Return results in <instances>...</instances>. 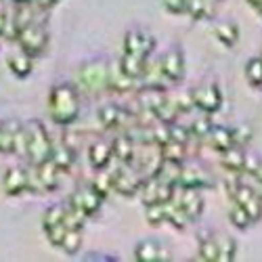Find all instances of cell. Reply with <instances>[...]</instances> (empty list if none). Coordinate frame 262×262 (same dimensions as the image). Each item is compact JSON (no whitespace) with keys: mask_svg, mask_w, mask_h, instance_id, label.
Returning a JSON list of instances; mask_svg holds the SVG:
<instances>
[{"mask_svg":"<svg viewBox=\"0 0 262 262\" xmlns=\"http://www.w3.org/2000/svg\"><path fill=\"white\" fill-rule=\"evenodd\" d=\"M172 200L185 210V214L189 216L191 223H195V221H200V218H202V212H204V198L200 195V189L177 185V187H174Z\"/></svg>","mask_w":262,"mask_h":262,"instance_id":"cell-11","label":"cell"},{"mask_svg":"<svg viewBox=\"0 0 262 262\" xmlns=\"http://www.w3.org/2000/svg\"><path fill=\"white\" fill-rule=\"evenodd\" d=\"M24 126L15 118H5L0 120V154L3 156H11L13 154V143H15V135L19 133V128Z\"/></svg>","mask_w":262,"mask_h":262,"instance_id":"cell-20","label":"cell"},{"mask_svg":"<svg viewBox=\"0 0 262 262\" xmlns=\"http://www.w3.org/2000/svg\"><path fill=\"white\" fill-rule=\"evenodd\" d=\"M154 51H156V38L151 32L141 30V28H133L124 34V53L149 59V55Z\"/></svg>","mask_w":262,"mask_h":262,"instance_id":"cell-10","label":"cell"},{"mask_svg":"<svg viewBox=\"0 0 262 262\" xmlns=\"http://www.w3.org/2000/svg\"><path fill=\"white\" fill-rule=\"evenodd\" d=\"M135 89H139V82L135 78H130L122 72V68L118 63H109V78H107V91L124 95V93H133Z\"/></svg>","mask_w":262,"mask_h":262,"instance_id":"cell-17","label":"cell"},{"mask_svg":"<svg viewBox=\"0 0 262 262\" xmlns=\"http://www.w3.org/2000/svg\"><path fill=\"white\" fill-rule=\"evenodd\" d=\"M145 218L151 227H160L166 223V208L164 204H147L145 206Z\"/></svg>","mask_w":262,"mask_h":262,"instance_id":"cell-37","label":"cell"},{"mask_svg":"<svg viewBox=\"0 0 262 262\" xmlns=\"http://www.w3.org/2000/svg\"><path fill=\"white\" fill-rule=\"evenodd\" d=\"M114 160V151H112V143H105V141H97L89 147V162L95 170H103L109 168Z\"/></svg>","mask_w":262,"mask_h":262,"instance_id":"cell-21","label":"cell"},{"mask_svg":"<svg viewBox=\"0 0 262 262\" xmlns=\"http://www.w3.org/2000/svg\"><path fill=\"white\" fill-rule=\"evenodd\" d=\"M250 139H252V130H250L248 126L233 128V141H235V145H239V147H246V145L250 143Z\"/></svg>","mask_w":262,"mask_h":262,"instance_id":"cell-41","label":"cell"},{"mask_svg":"<svg viewBox=\"0 0 262 262\" xmlns=\"http://www.w3.org/2000/svg\"><path fill=\"white\" fill-rule=\"evenodd\" d=\"M158 63L162 68V74L166 76V80L170 84H179L185 78V55H183L181 47H170L158 59Z\"/></svg>","mask_w":262,"mask_h":262,"instance_id":"cell-13","label":"cell"},{"mask_svg":"<svg viewBox=\"0 0 262 262\" xmlns=\"http://www.w3.org/2000/svg\"><path fill=\"white\" fill-rule=\"evenodd\" d=\"M112 177H114V191H118L124 198L139 195V189L145 181L133 164H118V168L112 170Z\"/></svg>","mask_w":262,"mask_h":262,"instance_id":"cell-9","label":"cell"},{"mask_svg":"<svg viewBox=\"0 0 262 262\" xmlns=\"http://www.w3.org/2000/svg\"><path fill=\"white\" fill-rule=\"evenodd\" d=\"M147 61L149 59H143V57H137V55H130V53H122L118 65L122 68V72L130 78H135L139 82V78L143 76L145 68H147Z\"/></svg>","mask_w":262,"mask_h":262,"instance_id":"cell-27","label":"cell"},{"mask_svg":"<svg viewBox=\"0 0 262 262\" xmlns=\"http://www.w3.org/2000/svg\"><path fill=\"white\" fill-rule=\"evenodd\" d=\"M103 202H105V198H103V195L93 185H82V187H78L72 193V198H70L68 204H72L74 208H78L80 212H84L86 216L91 218V216H95L101 210Z\"/></svg>","mask_w":262,"mask_h":262,"instance_id":"cell-12","label":"cell"},{"mask_svg":"<svg viewBox=\"0 0 262 262\" xmlns=\"http://www.w3.org/2000/svg\"><path fill=\"white\" fill-rule=\"evenodd\" d=\"M246 80L254 89H262V57H252L246 63Z\"/></svg>","mask_w":262,"mask_h":262,"instance_id":"cell-32","label":"cell"},{"mask_svg":"<svg viewBox=\"0 0 262 262\" xmlns=\"http://www.w3.org/2000/svg\"><path fill=\"white\" fill-rule=\"evenodd\" d=\"M97 120L105 130H120V133H128L130 128H135L139 124L135 114H130L128 109H124L116 103H107V105L99 107Z\"/></svg>","mask_w":262,"mask_h":262,"instance_id":"cell-5","label":"cell"},{"mask_svg":"<svg viewBox=\"0 0 262 262\" xmlns=\"http://www.w3.org/2000/svg\"><path fill=\"white\" fill-rule=\"evenodd\" d=\"M13 5H26V3H32V0H11Z\"/></svg>","mask_w":262,"mask_h":262,"instance_id":"cell-48","label":"cell"},{"mask_svg":"<svg viewBox=\"0 0 262 262\" xmlns=\"http://www.w3.org/2000/svg\"><path fill=\"white\" fill-rule=\"evenodd\" d=\"M260 57H262V55H260Z\"/></svg>","mask_w":262,"mask_h":262,"instance_id":"cell-51","label":"cell"},{"mask_svg":"<svg viewBox=\"0 0 262 262\" xmlns=\"http://www.w3.org/2000/svg\"><path fill=\"white\" fill-rule=\"evenodd\" d=\"M7 65H9V70H11V74L15 78L26 80L32 74V70H34V57H30L28 53H24V51L19 49L17 53H13L7 59Z\"/></svg>","mask_w":262,"mask_h":262,"instance_id":"cell-23","label":"cell"},{"mask_svg":"<svg viewBox=\"0 0 262 262\" xmlns=\"http://www.w3.org/2000/svg\"><path fill=\"white\" fill-rule=\"evenodd\" d=\"M179 185L183 187H193V189H206V187H214V179L208 170H204L198 164H185L181 166V179Z\"/></svg>","mask_w":262,"mask_h":262,"instance_id":"cell-15","label":"cell"},{"mask_svg":"<svg viewBox=\"0 0 262 262\" xmlns=\"http://www.w3.org/2000/svg\"><path fill=\"white\" fill-rule=\"evenodd\" d=\"M135 149H137V143L133 141L128 133H122L118 135L114 141H112V151H114V158L120 162V164H130L135 158Z\"/></svg>","mask_w":262,"mask_h":262,"instance_id":"cell-22","label":"cell"},{"mask_svg":"<svg viewBox=\"0 0 262 262\" xmlns=\"http://www.w3.org/2000/svg\"><path fill=\"white\" fill-rule=\"evenodd\" d=\"M80 91L72 82H59L49 93V112L57 126H72L80 118Z\"/></svg>","mask_w":262,"mask_h":262,"instance_id":"cell-1","label":"cell"},{"mask_svg":"<svg viewBox=\"0 0 262 262\" xmlns=\"http://www.w3.org/2000/svg\"><path fill=\"white\" fill-rule=\"evenodd\" d=\"M214 3H216V5H221V3H223V0H214Z\"/></svg>","mask_w":262,"mask_h":262,"instance_id":"cell-49","label":"cell"},{"mask_svg":"<svg viewBox=\"0 0 262 262\" xmlns=\"http://www.w3.org/2000/svg\"><path fill=\"white\" fill-rule=\"evenodd\" d=\"M107 78H109V61L91 59L78 68L76 89L86 95H101L107 91Z\"/></svg>","mask_w":262,"mask_h":262,"instance_id":"cell-2","label":"cell"},{"mask_svg":"<svg viewBox=\"0 0 262 262\" xmlns=\"http://www.w3.org/2000/svg\"><path fill=\"white\" fill-rule=\"evenodd\" d=\"M59 3H61V0H32V5H34L38 11H51V9H55Z\"/></svg>","mask_w":262,"mask_h":262,"instance_id":"cell-43","label":"cell"},{"mask_svg":"<svg viewBox=\"0 0 262 262\" xmlns=\"http://www.w3.org/2000/svg\"><path fill=\"white\" fill-rule=\"evenodd\" d=\"M51 162L61 170V172H70L74 162H76V151L68 141L61 143H53V151H51Z\"/></svg>","mask_w":262,"mask_h":262,"instance_id":"cell-19","label":"cell"},{"mask_svg":"<svg viewBox=\"0 0 262 262\" xmlns=\"http://www.w3.org/2000/svg\"><path fill=\"white\" fill-rule=\"evenodd\" d=\"M24 130H26V160L32 166H38L42 162L51 160L53 139L49 135L47 126L40 120H32L24 126Z\"/></svg>","mask_w":262,"mask_h":262,"instance_id":"cell-3","label":"cell"},{"mask_svg":"<svg viewBox=\"0 0 262 262\" xmlns=\"http://www.w3.org/2000/svg\"><path fill=\"white\" fill-rule=\"evenodd\" d=\"M164 7L172 15H185L187 11V0H164Z\"/></svg>","mask_w":262,"mask_h":262,"instance_id":"cell-42","label":"cell"},{"mask_svg":"<svg viewBox=\"0 0 262 262\" xmlns=\"http://www.w3.org/2000/svg\"><path fill=\"white\" fill-rule=\"evenodd\" d=\"M91 185H93V187L103 195V198H107V195L114 191V177H112V170H109V168L99 170V174L93 179V183H91Z\"/></svg>","mask_w":262,"mask_h":262,"instance_id":"cell-34","label":"cell"},{"mask_svg":"<svg viewBox=\"0 0 262 262\" xmlns=\"http://www.w3.org/2000/svg\"><path fill=\"white\" fill-rule=\"evenodd\" d=\"M248 5H250V7H252V9L262 17V0H248Z\"/></svg>","mask_w":262,"mask_h":262,"instance_id":"cell-45","label":"cell"},{"mask_svg":"<svg viewBox=\"0 0 262 262\" xmlns=\"http://www.w3.org/2000/svg\"><path fill=\"white\" fill-rule=\"evenodd\" d=\"M254 191L258 193V198H260V202H262V181L256 179V187H254Z\"/></svg>","mask_w":262,"mask_h":262,"instance_id":"cell-47","label":"cell"},{"mask_svg":"<svg viewBox=\"0 0 262 262\" xmlns=\"http://www.w3.org/2000/svg\"><path fill=\"white\" fill-rule=\"evenodd\" d=\"M204 141H206L212 149H216V151H225V149H229L231 145H235V141H233V128L212 126L208 133H206Z\"/></svg>","mask_w":262,"mask_h":262,"instance_id":"cell-25","label":"cell"},{"mask_svg":"<svg viewBox=\"0 0 262 262\" xmlns=\"http://www.w3.org/2000/svg\"><path fill=\"white\" fill-rule=\"evenodd\" d=\"M65 233H68V227H65L63 223H61V225H55V227H49V229H45V235H47V239L51 242V246H55V248H59V246H61V242H63Z\"/></svg>","mask_w":262,"mask_h":262,"instance_id":"cell-40","label":"cell"},{"mask_svg":"<svg viewBox=\"0 0 262 262\" xmlns=\"http://www.w3.org/2000/svg\"><path fill=\"white\" fill-rule=\"evenodd\" d=\"M221 154H223L221 162H223L225 170H229L231 174H242L244 172V168H246V151H244V147L231 145L229 149L221 151Z\"/></svg>","mask_w":262,"mask_h":262,"instance_id":"cell-24","label":"cell"},{"mask_svg":"<svg viewBox=\"0 0 262 262\" xmlns=\"http://www.w3.org/2000/svg\"><path fill=\"white\" fill-rule=\"evenodd\" d=\"M229 198L239 208L246 210V214L252 218V223H258L262 218V202H260L258 193L254 191L252 185H246L242 181H231L229 183Z\"/></svg>","mask_w":262,"mask_h":262,"instance_id":"cell-6","label":"cell"},{"mask_svg":"<svg viewBox=\"0 0 262 262\" xmlns=\"http://www.w3.org/2000/svg\"><path fill=\"white\" fill-rule=\"evenodd\" d=\"M229 221H231V225H233L235 229H239V231H246V229H250V227L254 225L252 218L246 214V210L239 208L233 200H231V210H229Z\"/></svg>","mask_w":262,"mask_h":262,"instance_id":"cell-33","label":"cell"},{"mask_svg":"<svg viewBox=\"0 0 262 262\" xmlns=\"http://www.w3.org/2000/svg\"><path fill=\"white\" fill-rule=\"evenodd\" d=\"M30 170V187H28V193H51L59 187V174L61 170L51 162H42L38 166H32L28 168Z\"/></svg>","mask_w":262,"mask_h":262,"instance_id":"cell-7","label":"cell"},{"mask_svg":"<svg viewBox=\"0 0 262 262\" xmlns=\"http://www.w3.org/2000/svg\"><path fill=\"white\" fill-rule=\"evenodd\" d=\"M30 187V170L24 166H11L5 172L3 179V191L9 198H19V195L28 193Z\"/></svg>","mask_w":262,"mask_h":262,"instance_id":"cell-14","label":"cell"},{"mask_svg":"<svg viewBox=\"0 0 262 262\" xmlns=\"http://www.w3.org/2000/svg\"><path fill=\"white\" fill-rule=\"evenodd\" d=\"M135 258L141 262H164V260H170V252L164 244L156 242V239H145V242L137 244Z\"/></svg>","mask_w":262,"mask_h":262,"instance_id":"cell-16","label":"cell"},{"mask_svg":"<svg viewBox=\"0 0 262 262\" xmlns=\"http://www.w3.org/2000/svg\"><path fill=\"white\" fill-rule=\"evenodd\" d=\"M216 3L214 0H187V15L195 21H206L212 19L216 13Z\"/></svg>","mask_w":262,"mask_h":262,"instance_id":"cell-26","label":"cell"},{"mask_svg":"<svg viewBox=\"0 0 262 262\" xmlns=\"http://www.w3.org/2000/svg\"><path fill=\"white\" fill-rule=\"evenodd\" d=\"M86 216L84 212H80L78 208H74L72 204H65V216H63V225L68 229H84L86 223Z\"/></svg>","mask_w":262,"mask_h":262,"instance_id":"cell-35","label":"cell"},{"mask_svg":"<svg viewBox=\"0 0 262 262\" xmlns=\"http://www.w3.org/2000/svg\"><path fill=\"white\" fill-rule=\"evenodd\" d=\"M82 242H84V237H82V229H68V233H65V237H63V242H61V246H59V248H61L65 254L74 256V254H78V252H80Z\"/></svg>","mask_w":262,"mask_h":262,"instance_id":"cell-31","label":"cell"},{"mask_svg":"<svg viewBox=\"0 0 262 262\" xmlns=\"http://www.w3.org/2000/svg\"><path fill=\"white\" fill-rule=\"evenodd\" d=\"M200 258L208 262H216V246H214L212 233H206L200 237Z\"/></svg>","mask_w":262,"mask_h":262,"instance_id":"cell-39","label":"cell"},{"mask_svg":"<svg viewBox=\"0 0 262 262\" xmlns=\"http://www.w3.org/2000/svg\"><path fill=\"white\" fill-rule=\"evenodd\" d=\"M160 149H162V158L168 160V162L183 164L187 160V145H181L177 141H168V143L160 145Z\"/></svg>","mask_w":262,"mask_h":262,"instance_id":"cell-30","label":"cell"},{"mask_svg":"<svg viewBox=\"0 0 262 262\" xmlns=\"http://www.w3.org/2000/svg\"><path fill=\"white\" fill-rule=\"evenodd\" d=\"M191 93V99H193V107H198L202 114H216L218 109L223 107V93L218 89L216 82H202L198 84L195 89L189 91Z\"/></svg>","mask_w":262,"mask_h":262,"instance_id":"cell-8","label":"cell"},{"mask_svg":"<svg viewBox=\"0 0 262 262\" xmlns=\"http://www.w3.org/2000/svg\"><path fill=\"white\" fill-rule=\"evenodd\" d=\"M212 239L216 246V262H233L237 256V242L221 231H212Z\"/></svg>","mask_w":262,"mask_h":262,"instance_id":"cell-18","label":"cell"},{"mask_svg":"<svg viewBox=\"0 0 262 262\" xmlns=\"http://www.w3.org/2000/svg\"><path fill=\"white\" fill-rule=\"evenodd\" d=\"M17 45L19 49L28 53L30 57H40V55H45L47 49H49V40H51V34L47 30L45 24H40V21H32V24H28L26 28H21L17 32Z\"/></svg>","mask_w":262,"mask_h":262,"instance_id":"cell-4","label":"cell"},{"mask_svg":"<svg viewBox=\"0 0 262 262\" xmlns=\"http://www.w3.org/2000/svg\"><path fill=\"white\" fill-rule=\"evenodd\" d=\"M0 3H3V0H0Z\"/></svg>","mask_w":262,"mask_h":262,"instance_id":"cell-50","label":"cell"},{"mask_svg":"<svg viewBox=\"0 0 262 262\" xmlns=\"http://www.w3.org/2000/svg\"><path fill=\"white\" fill-rule=\"evenodd\" d=\"M252 177L258 179V181H262V160H258V166H256V170H254Z\"/></svg>","mask_w":262,"mask_h":262,"instance_id":"cell-46","label":"cell"},{"mask_svg":"<svg viewBox=\"0 0 262 262\" xmlns=\"http://www.w3.org/2000/svg\"><path fill=\"white\" fill-rule=\"evenodd\" d=\"M187 128H189V133H191V137H193V139H204V137H206V133L212 128V124H210L208 114H204V116H200V118H195Z\"/></svg>","mask_w":262,"mask_h":262,"instance_id":"cell-38","label":"cell"},{"mask_svg":"<svg viewBox=\"0 0 262 262\" xmlns=\"http://www.w3.org/2000/svg\"><path fill=\"white\" fill-rule=\"evenodd\" d=\"M63 216H65V204H53L51 208L45 210V214H42V229L61 225Z\"/></svg>","mask_w":262,"mask_h":262,"instance_id":"cell-36","label":"cell"},{"mask_svg":"<svg viewBox=\"0 0 262 262\" xmlns=\"http://www.w3.org/2000/svg\"><path fill=\"white\" fill-rule=\"evenodd\" d=\"M7 13H9V7H5L0 3V38H3V30H5V24H7Z\"/></svg>","mask_w":262,"mask_h":262,"instance_id":"cell-44","label":"cell"},{"mask_svg":"<svg viewBox=\"0 0 262 262\" xmlns=\"http://www.w3.org/2000/svg\"><path fill=\"white\" fill-rule=\"evenodd\" d=\"M164 208H166V223H170L174 229L185 231L191 225V221H189V216L185 214V210L177 202H174V200H168L164 204Z\"/></svg>","mask_w":262,"mask_h":262,"instance_id":"cell-28","label":"cell"},{"mask_svg":"<svg viewBox=\"0 0 262 262\" xmlns=\"http://www.w3.org/2000/svg\"><path fill=\"white\" fill-rule=\"evenodd\" d=\"M214 36L223 42L225 47H235L237 40H239V28L235 21H218L214 26Z\"/></svg>","mask_w":262,"mask_h":262,"instance_id":"cell-29","label":"cell"}]
</instances>
